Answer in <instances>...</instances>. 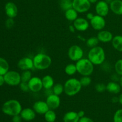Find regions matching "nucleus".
Segmentation results:
<instances>
[{
  "label": "nucleus",
  "mask_w": 122,
  "mask_h": 122,
  "mask_svg": "<svg viewBox=\"0 0 122 122\" xmlns=\"http://www.w3.org/2000/svg\"><path fill=\"white\" fill-rule=\"evenodd\" d=\"M88 58L94 65H101L106 60V52L103 48L97 46L91 48L88 54Z\"/></svg>",
  "instance_id": "obj_1"
},
{
  "label": "nucleus",
  "mask_w": 122,
  "mask_h": 122,
  "mask_svg": "<svg viewBox=\"0 0 122 122\" xmlns=\"http://www.w3.org/2000/svg\"><path fill=\"white\" fill-rule=\"evenodd\" d=\"M33 65L35 69L44 70L48 69L52 64V59L48 55L44 53H38L33 58Z\"/></svg>",
  "instance_id": "obj_2"
},
{
  "label": "nucleus",
  "mask_w": 122,
  "mask_h": 122,
  "mask_svg": "<svg viewBox=\"0 0 122 122\" xmlns=\"http://www.w3.org/2000/svg\"><path fill=\"white\" fill-rule=\"evenodd\" d=\"M22 110V107L19 101L16 100H10L3 104L2 111L7 115L14 116L20 114Z\"/></svg>",
  "instance_id": "obj_3"
},
{
  "label": "nucleus",
  "mask_w": 122,
  "mask_h": 122,
  "mask_svg": "<svg viewBox=\"0 0 122 122\" xmlns=\"http://www.w3.org/2000/svg\"><path fill=\"white\" fill-rule=\"evenodd\" d=\"M82 85L76 78H70L64 84V92L67 96L73 97L81 91Z\"/></svg>",
  "instance_id": "obj_4"
},
{
  "label": "nucleus",
  "mask_w": 122,
  "mask_h": 122,
  "mask_svg": "<svg viewBox=\"0 0 122 122\" xmlns=\"http://www.w3.org/2000/svg\"><path fill=\"white\" fill-rule=\"evenodd\" d=\"M77 72L82 76H90L94 70V65L88 58L79 60L76 63Z\"/></svg>",
  "instance_id": "obj_5"
},
{
  "label": "nucleus",
  "mask_w": 122,
  "mask_h": 122,
  "mask_svg": "<svg viewBox=\"0 0 122 122\" xmlns=\"http://www.w3.org/2000/svg\"><path fill=\"white\" fill-rule=\"evenodd\" d=\"M5 83L10 86H17L21 83V75L16 71H8L4 75Z\"/></svg>",
  "instance_id": "obj_6"
},
{
  "label": "nucleus",
  "mask_w": 122,
  "mask_h": 122,
  "mask_svg": "<svg viewBox=\"0 0 122 122\" xmlns=\"http://www.w3.org/2000/svg\"><path fill=\"white\" fill-rule=\"evenodd\" d=\"M83 56V51L82 48L77 45L70 46L68 50V57L73 61H77L82 59Z\"/></svg>",
  "instance_id": "obj_7"
},
{
  "label": "nucleus",
  "mask_w": 122,
  "mask_h": 122,
  "mask_svg": "<svg viewBox=\"0 0 122 122\" xmlns=\"http://www.w3.org/2000/svg\"><path fill=\"white\" fill-rule=\"evenodd\" d=\"M91 7L89 0H73V8L79 13H84L88 11Z\"/></svg>",
  "instance_id": "obj_8"
},
{
  "label": "nucleus",
  "mask_w": 122,
  "mask_h": 122,
  "mask_svg": "<svg viewBox=\"0 0 122 122\" xmlns=\"http://www.w3.org/2000/svg\"><path fill=\"white\" fill-rule=\"evenodd\" d=\"M90 25L94 30L100 31L104 29L106 26V21L104 17L96 14L90 20Z\"/></svg>",
  "instance_id": "obj_9"
},
{
  "label": "nucleus",
  "mask_w": 122,
  "mask_h": 122,
  "mask_svg": "<svg viewBox=\"0 0 122 122\" xmlns=\"http://www.w3.org/2000/svg\"><path fill=\"white\" fill-rule=\"evenodd\" d=\"M29 90L33 92H38L43 88L42 79L37 76H33L28 82Z\"/></svg>",
  "instance_id": "obj_10"
},
{
  "label": "nucleus",
  "mask_w": 122,
  "mask_h": 122,
  "mask_svg": "<svg viewBox=\"0 0 122 122\" xmlns=\"http://www.w3.org/2000/svg\"><path fill=\"white\" fill-rule=\"evenodd\" d=\"M110 5L105 1H100L95 5V12L97 14L102 17H106L109 13Z\"/></svg>",
  "instance_id": "obj_11"
},
{
  "label": "nucleus",
  "mask_w": 122,
  "mask_h": 122,
  "mask_svg": "<svg viewBox=\"0 0 122 122\" xmlns=\"http://www.w3.org/2000/svg\"><path fill=\"white\" fill-rule=\"evenodd\" d=\"M46 102L50 109L54 110L58 108L60 106V98L58 95H56L54 94H51L46 97Z\"/></svg>",
  "instance_id": "obj_12"
},
{
  "label": "nucleus",
  "mask_w": 122,
  "mask_h": 122,
  "mask_svg": "<svg viewBox=\"0 0 122 122\" xmlns=\"http://www.w3.org/2000/svg\"><path fill=\"white\" fill-rule=\"evenodd\" d=\"M17 67L20 70H30L35 69L33 65V59L29 57H23L17 63Z\"/></svg>",
  "instance_id": "obj_13"
},
{
  "label": "nucleus",
  "mask_w": 122,
  "mask_h": 122,
  "mask_svg": "<svg viewBox=\"0 0 122 122\" xmlns=\"http://www.w3.org/2000/svg\"><path fill=\"white\" fill-rule=\"evenodd\" d=\"M76 30L83 32L88 29L89 27V23L86 19L83 17H78L73 21V24Z\"/></svg>",
  "instance_id": "obj_14"
},
{
  "label": "nucleus",
  "mask_w": 122,
  "mask_h": 122,
  "mask_svg": "<svg viewBox=\"0 0 122 122\" xmlns=\"http://www.w3.org/2000/svg\"><path fill=\"white\" fill-rule=\"evenodd\" d=\"M33 109L36 113L39 114H45L50 110V108L48 106L46 101H38L33 104Z\"/></svg>",
  "instance_id": "obj_15"
},
{
  "label": "nucleus",
  "mask_w": 122,
  "mask_h": 122,
  "mask_svg": "<svg viewBox=\"0 0 122 122\" xmlns=\"http://www.w3.org/2000/svg\"><path fill=\"white\" fill-rule=\"evenodd\" d=\"M5 14L9 18H14L17 15L18 8L16 5L13 2H8L5 5Z\"/></svg>",
  "instance_id": "obj_16"
},
{
  "label": "nucleus",
  "mask_w": 122,
  "mask_h": 122,
  "mask_svg": "<svg viewBox=\"0 0 122 122\" xmlns=\"http://www.w3.org/2000/svg\"><path fill=\"white\" fill-rule=\"evenodd\" d=\"M97 37L101 42L108 43L109 42H112L113 35L110 31L107 30H101L98 33Z\"/></svg>",
  "instance_id": "obj_17"
},
{
  "label": "nucleus",
  "mask_w": 122,
  "mask_h": 122,
  "mask_svg": "<svg viewBox=\"0 0 122 122\" xmlns=\"http://www.w3.org/2000/svg\"><path fill=\"white\" fill-rule=\"evenodd\" d=\"M20 115L23 120L26 122H29L33 120L35 118L36 112L32 108H25L22 109Z\"/></svg>",
  "instance_id": "obj_18"
},
{
  "label": "nucleus",
  "mask_w": 122,
  "mask_h": 122,
  "mask_svg": "<svg viewBox=\"0 0 122 122\" xmlns=\"http://www.w3.org/2000/svg\"><path fill=\"white\" fill-rule=\"evenodd\" d=\"M110 9L116 15H122V0H113L110 4Z\"/></svg>",
  "instance_id": "obj_19"
},
{
  "label": "nucleus",
  "mask_w": 122,
  "mask_h": 122,
  "mask_svg": "<svg viewBox=\"0 0 122 122\" xmlns=\"http://www.w3.org/2000/svg\"><path fill=\"white\" fill-rule=\"evenodd\" d=\"M121 86L117 82L111 81L106 85V91L113 94H117L121 91Z\"/></svg>",
  "instance_id": "obj_20"
},
{
  "label": "nucleus",
  "mask_w": 122,
  "mask_h": 122,
  "mask_svg": "<svg viewBox=\"0 0 122 122\" xmlns=\"http://www.w3.org/2000/svg\"><path fill=\"white\" fill-rule=\"evenodd\" d=\"M80 117L78 116L77 112H67L63 117V122H78Z\"/></svg>",
  "instance_id": "obj_21"
},
{
  "label": "nucleus",
  "mask_w": 122,
  "mask_h": 122,
  "mask_svg": "<svg viewBox=\"0 0 122 122\" xmlns=\"http://www.w3.org/2000/svg\"><path fill=\"white\" fill-rule=\"evenodd\" d=\"M43 88L45 89H52L54 85V80L50 75H45L42 79Z\"/></svg>",
  "instance_id": "obj_22"
},
{
  "label": "nucleus",
  "mask_w": 122,
  "mask_h": 122,
  "mask_svg": "<svg viewBox=\"0 0 122 122\" xmlns=\"http://www.w3.org/2000/svg\"><path fill=\"white\" fill-rule=\"evenodd\" d=\"M113 48L119 52H122V36L116 35L113 37L112 41Z\"/></svg>",
  "instance_id": "obj_23"
},
{
  "label": "nucleus",
  "mask_w": 122,
  "mask_h": 122,
  "mask_svg": "<svg viewBox=\"0 0 122 122\" xmlns=\"http://www.w3.org/2000/svg\"><path fill=\"white\" fill-rule=\"evenodd\" d=\"M64 14L66 19L70 21H74L77 18H78V13L73 8L65 11Z\"/></svg>",
  "instance_id": "obj_24"
},
{
  "label": "nucleus",
  "mask_w": 122,
  "mask_h": 122,
  "mask_svg": "<svg viewBox=\"0 0 122 122\" xmlns=\"http://www.w3.org/2000/svg\"><path fill=\"white\" fill-rule=\"evenodd\" d=\"M9 71V64L4 58L0 57V75H4Z\"/></svg>",
  "instance_id": "obj_25"
},
{
  "label": "nucleus",
  "mask_w": 122,
  "mask_h": 122,
  "mask_svg": "<svg viewBox=\"0 0 122 122\" xmlns=\"http://www.w3.org/2000/svg\"><path fill=\"white\" fill-rule=\"evenodd\" d=\"M44 118L47 122H54L57 119V115L53 110L50 109L44 114Z\"/></svg>",
  "instance_id": "obj_26"
},
{
  "label": "nucleus",
  "mask_w": 122,
  "mask_h": 122,
  "mask_svg": "<svg viewBox=\"0 0 122 122\" xmlns=\"http://www.w3.org/2000/svg\"><path fill=\"white\" fill-rule=\"evenodd\" d=\"M59 4L63 10L66 11L73 8V0H60Z\"/></svg>",
  "instance_id": "obj_27"
},
{
  "label": "nucleus",
  "mask_w": 122,
  "mask_h": 122,
  "mask_svg": "<svg viewBox=\"0 0 122 122\" xmlns=\"http://www.w3.org/2000/svg\"><path fill=\"white\" fill-rule=\"evenodd\" d=\"M64 71L69 76L74 75L77 72L76 64H73V63H70V64H67L64 69Z\"/></svg>",
  "instance_id": "obj_28"
},
{
  "label": "nucleus",
  "mask_w": 122,
  "mask_h": 122,
  "mask_svg": "<svg viewBox=\"0 0 122 122\" xmlns=\"http://www.w3.org/2000/svg\"><path fill=\"white\" fill-rule=\"evenodd\" d=\"M99 42H100V41L98 40L97 37L92 36L91 37V38H88L86 41V46L88 47L92 48H94L95 46H98Z\"/></svg>",
  "instance_id": "obj_29"
},
{
  "label": "nucleus",
  "mask_w": 122,
  "mask_h": 122,
  "mask_svg": "<svg viewBox=\"0 0 122 122\" xmlns=\"http://www.w3.org/2000/svg\"><path fill=\"white\" fill-rule=\"evenodd\" d=\"M63 92H64V85H63L61 83H57L54 84L52 87V92L56 95L60 96L63 94Z\"/></svg>",
  "instance_id": "obj_30"
},
{
  "label": "nucleus",
  "mask_w": 122,
  "mask_h": 122,
  "mask_svg": "<svg viewBox=\"0 0 122 122\" xmlns=\"http://www.w3.org/2000/svg\"><path fill=\"white\" fill-rule=\"evenodd\" d=\"M32 77V72L30 70H24L21 74V82H28Z\"/></svg>",
  "instance_id": "obj_31"
},
{
  "label": "nucleus",
  "mask_w": 122,
  "mask_h": 122,
  "mask_svg": "<svg viewBox=\"0 0 122 122\" xmlns=\"http://www.w3.org/2000/svg\"><path fill=\"white\" fill-rule=\"evenodd\" d=\"M79 81L82 86L83 87L88 86L92 82V80L90 77V76H82V77L80 79Z\"/></svg>",
  "instance_id": "obj_32"
},
{
  "label": "nucleus",
  "mask_w": 122,
  "mask_h": 122,
  "mask_svg": "<svg viewBox=\"0 0 122 122\" xmlns=\"http://www.w3.org/2000/svg\"><path fill=\"white\" fill-rule=\"evenodd\" d=\"M116 73L119 76H122V59L118 60L114 65Z\"/></svg>",
  "instance_id": "obj_33"
},
{
  "label": "nucleus",
  "mask_w": 122,
  "mask_h": 122,
  "mask_svg": "<svg viewBox=\"0 0 122 122\" xmlns=\"http://www.w3.org/2000/svg\"><path fill=\"white\" fill-rule=\"evenodd\" d=\"M114 122H122V109H119L115 112L113 116Z\"/></svg>",
  "instance_id": "obj_34"
},
{
  "label": "nucleus",
  "mask_w": 122,
  "mask_h": 122,
  "mask_svg": "<svg viewBox=\"0 0 122 122\" xmlns=\"http://www.w3.org/2000/svg\"><path fill=\"white\" fill-rule=\"evenodd\" d=\"M95 89L98 92H104L106 91V85L103 83H98L95 85Z\"/></svg>",
  "instance_id": "obj_35"
},
{
  "label": "nucleus",
  "mask_w": 122,
  "mask_h": 122,
  "mask_svg": "<svg viewBox=\"0 0 122 122\" xmlns=\"http://www.w3.org/2000/svg\"><path fill=\"white\" fill-rule=\"evenodd\" d=\"M20 86V88L22 91L23 92H28L29 90V88L28 82H21V83L19 85Z\"/></svg>",
  "instance_id": "obj_36"
},
{
  "label": "nucleus",
  "mask_w": 122,
  "mask_h": 122,
  "mask_svg": "<svg viewBox=\"0 0 122 122\" xmlns=\"http://www.w3.org/2000/svg\"><path fill=\"white\" fill-rule=\"evenodd\" d=\"M14 25V19L13 18H9L6 20L5 21V26L8 29H11L13 27Z\"/></svg>",
  "instance_id": "obj_37"
},
{
  "label": "nucleus",
  "mask_w": 122,
  "mask_h": 122,
  "mask_svg": "<svg viewBox=\"0 0 122 122\" xmlns=\"http://www.w3.org/2000/svg\"><path fill=\"white\" fill-rule=\"evenodd\" d=\"M22 118L20 116V114L19 115L14 116H13V119H12V122H22Z\"/></svg>",
  "instance_id": "obj_38"
},
{
  "label": "nucleus",
  "mask_w": 122,
  "mask_h": 122,
  "mask_svg": "<svg viewBox=\"0 0 122 122\" xmlns=\"http://www.w3.org/2000/svg\"><path fill=\"white\" fill-rule=\"evenodd\" d=\"M78 122H94L89 117L84 116L82 118H80Z\"/></svg>",
  "instance_id": "obj_39"
},
{
  "label": "nucleus",
  "mask_w": 122,
  "mask_h": 122,
  "mask_svg": "<svg viewBox=\"0 0 122 122\" xmlns=\"http://www.w3.org/2000/svg\"><path fill=\"white\" fill-rule=\"evenodd\" d=\"M119 75H117V74H113V75H112L111 76V79L112 80V81H114V82H117V81H119L120 80V78L119 77Z\"/></svg>",
  "instance_id": "obj_40"
},
{
  "label": "nucleus",
  "mask_w": 122,
  "mask_h": 122,
  "mask_svg": "<svg viewBox=\"0 0 122 122\" xmlns=\"http://www.w3.org/2000/svg\"><path fill=\"white\" fill-rule=\"evenodd\" d=\"M94 16V14L92 13H88L86 14V18L88 20H91Z\"/></svg>",
  "instance_id": "obj_41"
},
{
  "label": "nucleus",
  "mask_w": 122,
  "mask_h": 122,
  "mask_svg": "<svg viewBox=\"0 0 122 122\" xmlns=\"http://www.w3.org/2000/svg\"><path fill=\"white\" fill-rule=\"evenodd\" d=\"M4 83H5L4 77L3 75H0V86L3 85Z\"/></svg>",
  "instance_id": "obj_42"
},
{
  "label": "nucleus",
  "mask_w": 122,
  "mask_h": 122,
  "mask_svg": "<svg viewBox=\"0 0 122 122\" xmlns=\"http://www.w3.org/2000/svg\"><path fill=\"white\" fill-rule=\"evenodd\" d=\"M112 102H113V103H114V104L119 102V97H116V96L112 97Z\"/></svg>",
  "instance_id": "obj_43"
},
{
  "label": "nucleus",
  "mask_w": 122,
  "mask_h": 122,
  "mask_svg": "<svg viewBox=\"0 0 122 122\" xmlns=\"http://www.w3.org/2000/svg\"><path fill=\"white\" fill-rule=\"evenodd\" d=\"M77 114H78V116H79L80 118H82L85 116V112L83 110H81L79 112H77Z\"/></svg>",
  "instance_id": "obj_44"
},
{
  "label": "nucleus",
  "mask_w": 122,
  "mask_h": 122,
  "mask_svg": "<svg viewBox=\"0 0 122 122\" xmlns=\"http://www.w3.org/2000/svg\"><path fill=\"white\" fill-rule=\"evenodd\" d=\"M69 31H70V32H71V33H75V30H76V29H75V26H74L73 25H70V26H69Z\"/></svg>",
  "instance_id": "obj_45"
},
{
  "label": "nucleus",
  "mask_w": 122,
  "mask_h": 122,
  "mask_svg": "<svg viewBox=\"0 0 122 122\" xmlns=\"http://www.w3.org/2000/svg\"><path fill=\"white\" fill-rule=\"evenodd\" d=\"M119 102L122 105V94H120L119 97Z\"/></svg>",
  "instance_id": "obj_46"
},
{
  "label": "nucleus",
  "mask_w": 122,
  "mask_h": 122,
  "mask_svg": "<svg viewBox=\"0 0 122 122\" xmlns=\"http://www.w3.org/2000/svg\"><path fill=\"white\" fill-rule=\"evenodd\" d=\"M78 38L79 39H81V40L83 41H86V39H85V38H83V37H82V36L78 35Z\"/></svg>",
  "instance_id": "obj_47"
},
{
  "label": "nucleus",
  "mask_w": 122,
  "mask_h": 122,
  "mask_svg": "<svg viewBox=\"0 0 122 122\" xmlns=\"http://www.w3.org/2000/svg\"><path fill=\"white\" fill-rule=\"evenodd\" d=\"M119 84H120V86H121V88H122V76L120 77V80H119Z\"/></svg>",
  "instance_id": "obj_48"
},
{
  "label": "nucleus",
  "mask_w": 122,
  "mask_h": 122,
  "mask_svg": "<svg viewBox=\"0 0 122 122\" xmlns=\"http://www.w3.org/2000/svg\"><path fill=\"white\" fill-rule=\"evenodd\" d=\"M89 1L91 4H94V3H95V2H97L98 0H89Z\"/></svg>",
  "instance_id": "obj_49"
},
{
  "label": "nucleus",
  "mask_w": 122,
  "mask_h": 122,
  "mask_svg": "<svg viewBox=\"0 0 122 122\" xmlns=\"http://www.w3.org/2000/svg\"><path fill=\"white\" fill-rule=\"evenodd\" d=\"M113 1V0H105V1H106V2H107V4H108L109 5H110V4Z\"/></svg>",
  "instance_id": "obj_50"
}]
</instances>
